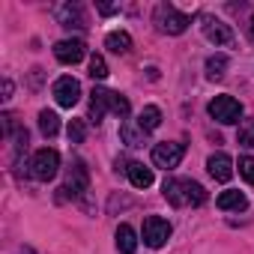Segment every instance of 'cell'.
I'll use <instances>...</instances> for the list:
<instances>
[{"label":"cell","mask_w":254,"mask_h":254,"mask_svg":"<svg viewBox=\"0 0 254 254\" xmlns=\"http://www.w3.org/2000/svg\"><path fill=\"white\" fill-rule=\"evenodd\" d=\"M239 174H242L245 183L254 186V159H251V156H242V159H239Z\"/></svg>","instance_id":"484cf974"},{"label":"cell","mask_w":254,"mask_h":254,"mask_svg":"<svg viewBox=\"0 0 254 254\" xmlns=\"http://www.w3.org/2000/svg\"><path fill=\"white\" fill-rule=\"evenodd\" d=\"M224 69H227V57L224 54H212L206 60V78L218 81V78H224Z\"/></svg>","instance_id":"44dd1931"},{"label":"cell","mask_w":254,"mask_h":254,"mask_svg":"<svg viewBox=\"0 0 254 254\" xmlns=\"http://www.w3.org/2000/svg\"><path fill=\"white\" fill-rule=\"evenodd\" d=\"M57 18L66 30H84L87 27V15H84V6L81 3H66L57 9Z\"/></svg>","instance_id":"30bf717a"},{"label":"cell","mask_w":254,"mask_h":254,"mask_svg":"<svg viewBox=\"0 0 254 254\" xmlns=\"http://www.w3.org/2000/svg\"><path fill=\"white\" fill-rule=\"evenodd\" d=\"M108 111H111V93L96 87V90L90 93V120H93V123H102V117H105Z\"/></svg>","instance_id":"4fadbf2b"},{"label":"cell","mask_w":254,"mask_h":254,"mask_svg":"<svg viewBox=\"0 0 254 254\" xmlns=\"http://www.w3.org/2000/svg\"><path fill=\"white\" fill-rule=\"evenodd\" d=\"M66 135H69V144H81V141L87 138V126H84L81 120H72L69 129H66Z\"/></svg>","instance_id":"cb8c5ba5"},{"label":"cell","mask_w":254,"mask_h":254,"mask_svg":"<svg viewBox=\"0 0 254 254\" xmlns=\"http://www.w3.org/2000/svg\"><path fill=\"white\" fill-rule=\"evenodd\" d=\"M141 236H144V245L162 248V245L171 239V221H168V218H159V215H150V218H144Z\"/></svg>","instance_id":"5b68a950"},{"label":"cell","mask_w":254,"mask_h":254,"mask_svg":"<svg viewBox=\"0 0 254 254\" xmlns=\"http://www.w3.org/2000/svg\"><path fill=\"white\" fill-rule=\"evenodd\" d=\"M120 138L129 144V147H144V132L135 129L129 120H123V123H120Z\"/></svg>","instance_id":"ffe728a7"},{"label":"cell","mask_w":254,"mask_h":254,"mask_svg":"<svg viewBox=\"0 0 254 254\" xmlns=\"http://www.w3.org/2000/svg\"><path fill=\"white\" fill-rule=\"evenodd\" d=\"M203 36L215 45H230L233 42V30L218 18H203Z\"/></svg>","instance_id":"7c38bea8"},{"label":"cell","mask_w":254,"mask_h":254,"mask_svg":"<svg viewBox=\"0 0 254 254\" xmlns=\"http://www.w3.org/2000/svg\"><path fill=\"white\" fill-rule=\"evenodd\" d=\"M215 203H218V209H233V212L248 209V197H245L242 191H221Z\"/></svg>","instance_id":"2e32d148"},{"label":"cell","mask_w":254,"mask_h":254,"mask_svg":"<svg viewBox=\"0 0 254 254\" xmlns=\"http://www.w3.org/2000/svg\"><path fill=\"white\" fill-rule=\"evenodd\" d=\"M90 75H93L96 81H105V78H108V63H105L102 54H93V57H90Z\"/></svg>","instance_id":"603a6c76"},{"label":"cell","mask_w":254,"mask_h":254,"mask_svg":"<svg viewBox=\"0 0 254 254\" xmlns=\"http://www.w3.org/2000/svg\"><path fill=\"white\" fill-rule=\"evenodd\" d=\"M206 171H209L212 180L227 183V180L233 177V159H230L227 153H212V156L206 159Z\"/></svg>","instance_id":"8fae6325"},{"label":"cell","mask_w":254,"mask_h":254,"mask_svg":"<svg viewBox=\"0 0 254 254\" xmlns=\"http://www.w3.org/2000/svg\"><path fill=\"white\" fill-rule=\"evenodd\" d=\"M3 99H12V81L3 78Z\"/></svg>","instance_id":"4316f807"},{"label":"cell","mask_w":254,"mask_h":254,"mask_svg":"<svg viewBox=\"0 0 254 254\" xmlns=\"http://www.w3.org/2000/svg\"><path fill=\"white\" fill-rule=\"evenodd\" d=\"M57 171H60V153L57 150H36V156H33V162H30V174L36 177V180H42V183H48V180H54L57 177Z\"/></svg>","instance_id":"277c9868"},{"label":"cell","mask_w":254,"mask_h":254,"mask_svg":"<svg viewBox=\"0 0 254 254\" xmlns=\"http://www.w3.org/2000/svg\"><path fill=\"white\" fill-rule=\"evenodd\" d=\"M99 12H102V15H111V12H117V6H108V3H99Z\"/></svg>","instance_id":"83f0119b"},{"label":"cell","mask_w":254,"mask_h":254,"mask_svg":"<svg viewBox=\"0 0 254 254\" xmlns=\"http://www.w3.org/2000/svg\"><path fill=\"white\" fill-rule=\"evenodd\" d=\"M51 93H54V99H57L60 108H75L78 99H81V84L72 75H63V78L54 81V90Z\"/></svg>","instance_id":"52a82bcc"},{"label":"cell","mask_w":254,"mask_h":254,"mask_svg":"<svg viewBox=\"0 0 254 254\" xmlns=\"http://www.w3.org/2000/svg\"><path fill=\"white\" fill-rule=\"evenodd\" d=\"M39 132L45 135V138H54L57 132H60V117L54 114V111H39Z\"/></svg>","instance_id":"d6986e66"},{"label":"cell","mask_w":254,"mask_h":254,"mask_svg":"<svg viewBox=\"0 0 254 254\" xmlns=\"http://www.w3.org/2000/svg\"><path fill=\"white\" fill-rule=\"evenodd\" d=\"M162 126V111L156 108V105H147L144 111H141V117H138V129L141 132H156Z\"/></svg>","instance_id":"ac0fdd59"},{"label":"cell","mask_w":254,"mask_h":254,"mask_svg":"<svg viewBox=\"0 0 254 254\" xmlns=\"http://www.w3.org/2000/svg\"><path fill=\"white\" fill-rule=\"evenodd\" d=\"M111 111L120 117V120H126V117H129V99H126V96H120V93H111Z\"/></svg>","instance_id":"7402d4cb"},{"label":"cell","mask_w":254,"mask_h":254,"mask_svg":"<svg viewBox=\"0 0 254 254\" xmlns=\"http://www.w3.org/2000/svg\"><path fill=\"white\" fill-rule=\"evenodd\" d=\"M87 186H90V174H87L84 162H72V168H69V177H66V186H63L60 191H63V194H72V197H78V194H84V191H87Z\"/></svg>","instance_id":"9c48e42d"},{"label":"cell","mask_w":254,"mask_h":254,"mask_svg":"<svg viewBox=\"0 0 254 254\" xmlns=\"http://www.w3.org/2000/svg\"><path fill=\"white\" fill-rule=\"evenodd\" d=\"M117 248H120V254H135L138 251V236H135L132 224H120L117 227Z\"/></svg>","instance_id":"9a60e30c"},{"label":"cell","mask_w":254,"mask_h":254,"mask_svg":"<svg viewBox=\"0 0 254 254\" xmlns=\"http://www.w3.org/2000/svg\"><path fill=\"white\" fill-rule=\"evenodd\" d=\"M239 144L242 147H254V120H245L239 126Z\"/></svg>","instance_id":"d4e9b609"},{"label":"cell","mask_w":254,"mask_h":254,"mask_svg":"<svg viewBox=\"0 0 254 254\" xmlns=\"http://www.w3.org/2000/svg\"><path fill=\"white\" fill-rule=\"evenodd\" d=\"M153 21H156V27H159L162 33H168V36H180V33H186V27L191 24V18H189V15L177 12V9H174V6H168V3H162V6L156 9Z\"/></svg>","instance_id":"7a4b0ae2"},{"label":"cell","mask_w":254,"mask_h":254,"mask_svg":"<svg viewBox=\"0 0 254 254\" xmlns=\"http://www.w3.org/2000/svg\"><path fill=\"white\" fill-rule=\"evenodd\" d=\"M84 54H87V45H84L81 39H60V42L54 45V57H57L60 63H66V66L81 63Z\"/></svg>","instance_id":"ba28073f"},{"label":"cell","mask_w":254,"mask_h":254,"mask_svg":"<svg viewBox=\"0 0 254 254\" xmlns=\"http://www.w3.org/2000/svg\"><path fill=\"white\" fill-rule=\"evenodd\" d=\"M126 174H129V180H132L135 189H150L153 186V171L144 168L141 162H129V165H126Z\"/></svg>","instance_id":"5bb4252c"},{"label":"cell","mask_w":254,"mask_h":254,"mask_svg":"<svg viewBox=\"0 0 254 254\" xmlns=\"http://www.w3.org/2000/svg\"><path fill=\"white\" fill-rule=\"evenodd\" d=\"M251 36H254V15H251Z\"/></svg>","instance_id":"f1b7e54d"},{"label":"cell","mask_w":254,"mask_h":254,"mask_svg":"<svg viewBox=\"0 0 254 254\" xmlns=\"http://www.w3.org/2000/svg\"><path fill=\"white\" fill-rule=\"evenodd\" d=\"M162 194L171 206H200L206 203V191L200 183L194 180H177V177H168L165 186H162Z\"/></svg>","instance_id":"6da1fadb"},{"label":"cell","mask_w":254,"mask_h":254,"mask_svg":"<svg viewBox=\"0 0 254 254\" xmlns=\"http://www.w3.org/2000/svg\"><path fill=\"white\" fill-rule=\"evenodd\" d=\"M183 156H186V147H183V144H171V141H165V144H156V147H153V165L162 168V171H174V168H180Z\"/></svg>","instance_id":"8992f818"},{"label":"cell","mask_w":254,"mask_h":254,"mask_svg":"<svg viewBox=\"0 0 254 254\" xmlns=\"http://www.w3.org/2000/svg\"><path fill=\"white\" fill-rule=\"evenodd\" d=\"M206 111H209V117H212L215 123H221V126H233V123H239V117H242V105H239L233 96H215Z\"/></svg>","instance_id":"3957f363"},{"label":"cell","mask_w":254,"mask_h":254,"mask_svg":"<svg viewBox=\"0 0 254 254\" xmlns=\"http://www.w3.org/2000/svg\"><path fill=\"white\" fill-rule=\"evenodd\" d=\"M105 45L114 51V54H129L132 51V36L126 33V30H114L105 36Z\"/></svg>","instance_id":"e0dca14e"}]
</instances>
